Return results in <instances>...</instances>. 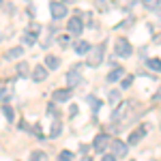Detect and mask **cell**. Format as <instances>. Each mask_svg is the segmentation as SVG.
I'll return each mask as SVG.
<instances>
[{
  "instance_id": "36",
  "label": "cell",
  "mask_w": 161,
  "mask_h": 161,
  "mask_svg": "<svg viewBox=\"0 0 161 161\" xmlns=\"http://www.w3.org/2000/svg\"><path fill=\"white\" fill-rule=\"evenodd\" d=\"M159 127H161V125H159Z\"/></svg>"
},
{
  "instance_id": "18",
  "label": "cell",
  "mask_w": 161,
  "mask_h": 161,
  "mask_svg": "<svg viewBox=\"0 0 161 161\" xmlns=\"http://www.w3.org/2000/svg\"><path fill=\"white\" fill-rule=\"evenodd\" d=\"M110 103H112V105H120V103H123L118 90H112V92H110Z\"/></svg>"
},
{
  "instance_id": "7",
  "label": "cell",
  "mask_w": 161,
  "mask_h": 161,
  "mask_svg": "<svg viewBox=\"0 0 161 161\" xmlns=\"http://www.w3.org/2000/svg\"><path fill=\"white\" fill-rule=\"evenodd\" d=\"M50 11H52V17H54V19H62V17H67V7H64V2H52Z\"/></svg>"
},
{
  "instance_id": "13",
  "label": "cell",
  "mask_w": 161,
  "mask_h": 161,
  "mask_svg": "<svg viewBox=\"0 0 161 161\" xmlns=\"http://www.w3.org/2000/svg\"><path fill=\"white\" fill-rule=\"evenodd\" d=\"M73 50L77 52V54H90L92 47H90V43H88V41H77V43L73 45Z\"/></svg>"
},
{
  "instance_id": "6",
  "label": "cell",
  "mask_w": 161,
  "mask_h": 161,
  "mask_svg": "<svg viewBox=\"0 0 161 161\" xmlns=\"http://www.w3.org/2000/svg\"><path fill=\"white\" fill-rule=\"evenodd\" d=\"M67 30H69L71 35H80V32L84 30V22L80 19V13H77V15H73V17L69 19V24H67Z\"/></svg>"
},
{
  "instance_id": "21",
  "label": "cell",
  "mask_w": 161,
  "mask_h": 161,
  "mask_svg": "<svg viewBox=\"0 0 161 161\" xmlns=\"http://www.w3.org/2000/svg\"><path fill=\"white\" fill-rule=\"evenodd\" d=\"M73 159V153L71 150H60L58 153V161H71Z\"/></svg>"
},
{
  "instance_id": "32",
  "label": "cell",
  "mask_w": 161,
  "mask_h": 161,
  "mask_svg": "<svg viewBox=\"0 0 161 161\" xmlns=\"http://www.w3.org/2000/svg\"><path fill=\"white\" fill-rule=\"evenodd\" d=\"M114 2H118V4H123V7H127V4L131 7V4H133V0H114Z\"/></svg>"
},
{
  "instance_id": "34",
  "label": "cell",
  "mask_w": 161,
  "mask_h": 161,
  "mask_svg": "<svg viewBox=\"0 0 161 161\" xmlns=\"http://www.w3.org/2000/svg\"><path fill=\"white\" fill-rule=\"evenodd\" d=\"M82 161H92V159H90V157H84V159H82Z\"/></svg>"
},
{
  "instance_id": "10",
  "label": "cell",
  "mask_w": 161,
  "mask_h": 161,
  "mask_svg": "<svg viewBox=\"0 0 161 161\" xmlns=\"http://www.w3.org/2000/svg\"><path fill=\"white\" fill-rule=\"evenodd\" d=\"M112 155H116V157H125L127 155V144L120 142V140H112Z\"/></svg>"
},
{
  "instance_id": "16",
  "label": "cell",
  "mask_w": 161,
  "mask_h": 161,
  "mask_svg": "<svg viewBox=\"0 0 161 161\" xmlns=\"http://www.w3.org/2000/svg\"><path fill=\"white\" fill-rule=\"evenodd\" d=\"M146 67L150 71H161V60L159 58H150V60H146Z\"/></svg>"
},
{
  "instance_id": "31",
  "label": "cell",
  "mask_w": 161,
  "mask_h": 161,
  "mask_svg": "<svg viewBox=\"0 0 161 161\" xmlns=\"http://www.w3.org/2000/svg\"><path fill=\"white\" fill-rule=\"evenodd\" d=\"M47 112H50V116H54V118H56V105H54V103H50Z\"/></svg>"
},
{
  "instance_id": "33",
  "label": "cell",
  "mask_w": 161,
  "mask_h": 161,
  "mask_svg": "<svg viewBox=\"0 0 161 161\" xmlns=\"http://www.w3.org/2000/svg\"><path fill=\"white\" fill-rule=\"evenodd\" d=\"M101 161H116V155H103Z\"/></svg>"
},
{
  "instance_id": "1",
  "label": "cell",
  "mask_w": 161,
  "mask_h": 161,
  "mask_svg": "<svg viewBox=\"0 0 161 161\" xmlns=\"http://www.w3.org/2000/svg\"><path fill=\"white\" fill-rule=\"evenodd\" d=\"M103 54H105V43H99V45H95L90 54H88V67H99L101 62H103Z\"/></svg>"
},
{
  "instance_id": "24",
  "label": "cell",
  "mask_w": 161,
  "mask_h": 161,
  "mask_svg": "<svg viewBox=\"0 0 161 161\" xmlns=\"http://www.w3.org/2000/svg\"><path fill=\"white\" fill-rule=\"evenodd\" d=\"M28 32H30V35H35V37H37L39 32H41V24H37V22H32V24L28 26Z\"/></svg>"
},
{
  "instance_id": "12",
  "label": "cell",
  "mask_w": 161,
  "mask_h": 161,
  "mask_svg": "<svg viewBox=\"0 0 161 161\" xmlns=\"http://www.w3.org/2000/svg\"><path fill=\"white\" fill-rule=\"evenodd\" d=\"M118 80H125V69L123 67H116V69H112L110 73H108V82H118Z\"/></svg>"
},
{
  "instance_id": "3",
  "label": "cell",
  "mask_w": 161,
  "mask_h": 161,
  "mask_svg": "<svg viewBox=\"0 0 161 161\" xmlns=\"http://www.w3.org/2000/svg\"><path fill=\"white\" fill-rule=\"evenodd\" d=\"M108 146H112V137L108 136V133H99V136H95V142H92L95 153H103Z\"/></svg>"
},
{
  "instance_id": "14",
  "label": "cell",
  "mask_w": 161,
  "mask_h": 161,
  "mask_svg": "<svg viewBox=\"0 0 161 161\" xmlns=\"http://www.w3.org/2000/svg\"><path fill=\"white\" fill-rule=\"evenodd\" d=\"M45 67L54 71V69H58V67H60V60H58L54 54H50V56H45Z\"/></svg>"
},
{
  "instance_id": "9",
  "label": "cell",
  "mask_w": 161,
  "mask_h": 161,
  "mask_svg": "<svg viewBox=\"0 0 161 161\" xmlns=\"http://www.w3.org/2000/svg\"><path fill=\"white\" fill-rule=\"evenodd\" d=\"M146 131H148V125H142L140 129H136V131L129 136V144H131V146H133V144H137V142L144 137V133H146Z\"/></svg>"
},
{
  "instance_id": "4",
  "label": "cell",
  "mask_w": 161,
  "mask_h": 161,
  "mask_svg": "<svg viewBox=\"0 0 161 161\" xmlns=\"http://www.w3.org/2000/svg\"><path fill=\"white\" fill-rule=\"evenodd\" d=\"M129 110H131L129 101H123L120 105H116V110L112 112V120H114V123H120V120H125V118H127V114H129Z\"/></svg>"
},
{
  "instance_id": "19",
  "label": "cell",
  "mask_w": 161,
  "mask_h": 161,
  "mask_svg": "<svg viewBox=\"0 0 161 161\" xmlns=\"http://www.w3.org/2000/svg\"><path fill=\"white\" fill-rule=\"evenodd\" d=\"M30 161H45V153L43 150H32L30 153Z\"/></svg>"
},
{
  "instance_id": "27",
  "label": "cell",
  "mask_w": 161,
  "mask_h": 161,
  "mask_svg": "<svg viewBox=\"0 0 161 161\" xmlns=\"http://www.w3.org/2000/svg\"><path fill=\"white\" fill-rule=\"evenodd\" d=\"M108 7H110V2H108V0H97V9H99L101 13L108 11Z\"/></svg>"
},
{
  "instance_id": "30",
  "label": "cell",
  "mask_w": 161,
  "mask_h": 161,
  "mask_svg": "<svg viewBox=\"0 0 161 161\" xmlns=\"http://www.w3.org/2000/svg\"><path fill=\"white\" fill-rule=\"evenodd\" d=\"M69 41H71V39L67 37V35H64V37H58V43H60V45H69Z\"/></svg>"
},
{
  "instance_id": "2",
  "label": "cell",
  "mask_w": 161,
  "mask_h": 161,
  "mask_svg": "<svg viewBox=\"0 0 161 161\" xmlns=\"http://www.w3.org/2000/svg\"><path fill=\"white\" fill-rule=\"evenodd\" d=\"M116 47H114V52H116V56H120V58H127V56H131V52H133V47H131V43L127 41L125 37L116 39V43H114Z\"/></svg>"
},
{
  "instance_id": "28",
  "label": "cell",
  "mask_w": 161,
  "mask_h": 161,
  "mask_svg": "<svg viewBox=\"0 0 161 161\" xmlns=\"http://www.w3.org/2000/svg\"><path fill=\"white\" fill-rule=\"evenodd\" d=\"M131 84H133V75H125V80L120 82V86H123V88H129Z\"/></svg>"
},
{
  "instance_id": "22",
  "label": "cell",
  "mask_w": 161,
  "mask_h": 161,
  "mask_svg": "<svg viewBox=\"0 0 161 161\" xmlns=\"http://www.w3.org/2000/svg\"><path fill=\"white\" fill-rule=\"evenodd\" d=\"M142 2H144V7H146V9L155 11V9H159V2H161V0H142Z\"/></svg>"
},
{
  "instance_id": "11",
  "label": "cell",
  "mask_w": 161,
  "mask_h": 161,
  "mask_svg": "<svg viewBox=\"0 0 161 161\" xmlns=\"http://www.w3.org/2000/svg\"><path fill=\"white\" fill-rule=\"evenodd\" d=\"M45 77H47V69H45L43 64H37V67L32 69V80H35V82H45Z\"/></svg>"
},
{
  "instance_id": "25",
  "label": "cell",
  "mask_w": 161,
  "mask_h": 161,
  "mask_svg": "<svg viewBox=\"0 0 161 161\" xmlns=\"http://www.w3.org/2000/svg\"><path fill=\"white\" fill-rule=\"evenodd\" d=\"M2 116H4V118H7L9 123L13 120V110L9 108V105H2Z\"/></svg>"
},
{
  "instance_id": "15",
  "label": "cell",
  "mask_w": 161,
  "mask_h": 161,
  "mask_svg": "<svg viewBox=\"0 0 161 161\" xmlns=\"http://www.w3.org/2000/svg\"><path fill=\"white\" fill-rule=\"evenodd\" d=\"M62 133V123L58 118H54V123H52V129H50V136L52 137H58Z\"/></svg>"
},
{
  "instance_id": "5",
  "label": "cell",
  "mask_w": 161,
  "mask_h": 161,
  "mask_svg": "<svg viewBox=\"0 0 161 161\" xmlns=\"http://www.w3.org/2000/svg\"><path fill=\"white\" fill-rule=\"evenodd\" d=\"M82 67H84V64H82V62H77L73 69H71V71L67 73V82H69V88H75L77 84H80V82H82V75H80Z\"/></svg>"
},
{
  "instance_id": "23",
  "label": "cell",
  "mask_w": 161,
  "mask_h": 161,
  "mask_svg": "<svg viewBox=\"0 0 161 161\" xmlns=\"http://www.w3.org/2000/svg\"><path fill=\"white\" fill-rule=\"evenodd\" d=\"M88 105H90L92 110L97 112V110H99V108H101V101L97 99V97H88Z\"/></svg>"
},
{
  "instance_id": "17",
  "label": "cell",
  "mask_w": 161,
  "mask_h": 161,
  "mask_svg": "<svg viewBox=\"0 0 161 161\" xmlns=\"http://www.w3.org/2000/svg\"><path fill=\"white\" fill-rule=\"evenodd\" d=\"M22 54H24V47H13V50H9V54H7L4 58H9V60H11V58H19Z\"/></svg>"
},
{
  "instance_id": "35",
  "label": "cell",
  "mask_w": 161,
  "mask_h": 161,
  "mask_svg": "<svg viewBox=\"0 0 161 161\" xmlns=\"http://www.w3.org/2000/svg\"><path fill=\"white\" fill-rule=\"evenodd\" d=\"M62 2H64V4H67V2H73V0H62Z\"/></svg>"
},
{
  "instance_id": "20",
  "label": "cell",
  "mask_w": 161,
  "mask_h": 161,
  "mask_svg": "<svg viewBox=\"0 0 161 161\" xmlns=\"http://www.w3.org/2000/svg\"><path fill=\"white\" fill-rule=\"evenodd\" d=\"M17 73L22 75V77H26V75L30 73V67H28L26 62H19V64H17Z\"/></svg>"
},
{
  "instance_id": "29",
  "label": "cell",
  "mask_w": 161,
  "mask_h": 161,
  "mask_svg": "<svg viewBox=\"0 0 161 161\" xmlns=\"http://www.w3.org/2000/svg\"><path fill=\"white\" fill-rule=\"evenodd\" d=\"M131 24H133V17H129V19H125L123 24H118V26H116V30H120V28H125V26H131Z\"/></svg>"
},
{
  "instance_id": "8",
  "label": "cell",
  "mask_w": 161,
  "mask_h": 161,
  "mask_svg": "<svg viewBox=\"0 0 161 161\" xmlns=\"http://www.w3.org/2000/svg\"><path fill=\"white\" fill-rule=\"evenodd\" d=\"M52 99H54V103H64V101H69L71 99V88H58V90H54Z\"/></svg>"
},
{
  "instance_id": "26",
  "label": "cell",
  "mask_w": 161,
  "mask_h": 161,
  "mask_svg": "<svg viewBox=\"0 0 161 161\" xmlns=\"http://www.w3.org/2000/svg\"><path fill=\"white\" fill-rule=\"evenodd\" d=\"M35 41H37V37H35V35H30V32L26 30V32H24V43H26V45H32Z\"/></svg>"
}]
</instances>
